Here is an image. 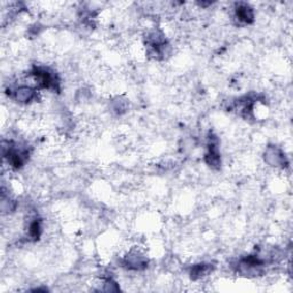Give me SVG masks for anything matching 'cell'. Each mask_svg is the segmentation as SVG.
<instances>
[{"instance_id":"1","label":"cell","mask_w":293,"mask_h":293,"mask_svg":"<svg viewBox=\"0 0 293 293\" xmlns=\"http://www.w3.org/2000/svg\"><path fill=\"white\" fill-rule=\"evenodd\" d=\"M31 76L34 77L36 86L38 85L41 89L46 90H57L58 79L55 72L45 67H37L31 71Z\"/></svg>"},{"instance_id":"2","label":"cell","mask_w":293,"mask_h":293,"mask_svg":"<svg viewBox=\"0 0 293 293\" xmlns=\"http://www.w3.org/2000/svg\"><path fill=\"white\" fill-rule=\"evenodd\" d=\"M11 96L18 103H30L37 98V90L29 85H21L11 91Z\"/></svg>"},{"instance_id":"3","label":"cell","mask_w":293,"mask_h":293,"mask_svg":"<svg viewBox=\"0 0 293 293\" xmlns=\"http://www.w3.org/2000/svg\"><path fill=\"white\" fill-rule=\"evenodd\" d=\"M265 160L270 165V166L275 167L285 166L286 164L285 155L282 153L281 149L276 148V146H269V148L266 150Z\"/></svg>"},{"instance_id":"4","label":"cell","mask_w":293,"mask_h":293,"mask_svg":"<svg viewBox=\"0 0 293 293\" xmlns=\"http://www.w3.org/2000/svg\"><path fill=\"white\" fill-rule=\"evenodd\" d=\"M235 16L241 23L244 24H250L254 21V12L250 5L245 3H240L236 5L235 8Z\"/></svg>"},{"instance_id":"5","label":"cell","mask_w":293,"mask_h":293,"mask_svg":"<svg viewBox=\"0 0 293 293\" xmlns=\"http://www.w3.org/2000/svg\"><path fill=\"white\" fill-rule=\"evenodd\" d=\"M124 265L130 269L140 270L146 267V260L144 259V256H142L139 253V252H132V253L128 254L125 260H124Z\"/></svg>"},{"instance_id":"6","label":"cell","mask_w":293,"mask_h":293,"mask_svg":"<svg viewBox=\"0 0 293 293\" xmlns=\"http://www.w3.org/2000/svg\"><path fill=\"white\" fill-rule=\"evenodd\" d=\"M205 156H206L205 157L206 163H208L210 166H212V167L220 166V164H221V159H220V153H219L217 144L211 142V144L209 145L208 154H206Z\"/></svg>"},{"instance_id":"7","label":"cell","mask_w":293,"mask_h":293,"mask_svg":"<svg viewBox=\"0 0 293 293\" xmlns=\"http://www.w3.org/2000/svg\"><path fill=\"white\" fill-rule=\"evenodd\" d=\"M211 272H212V267H211V265H205V263L197 265L191 270V278L192 279L200 278L203 276H206V275H209Z\"/></svg>"},{"instance_id":"8","label":"cell","mask_w":293,"mask_h":293,"mask_svg":"<svg viewBox=\"0 0 293 293\" xmlns=\"http://www.w3.org/2000/svg\"><path fill=\"white\" fill-rule=\"evenodd\" d=\"M41 233V224L39 220H35L32 221L29 226V236L30 238H38Z\"/></svg>"}]
</instances>
